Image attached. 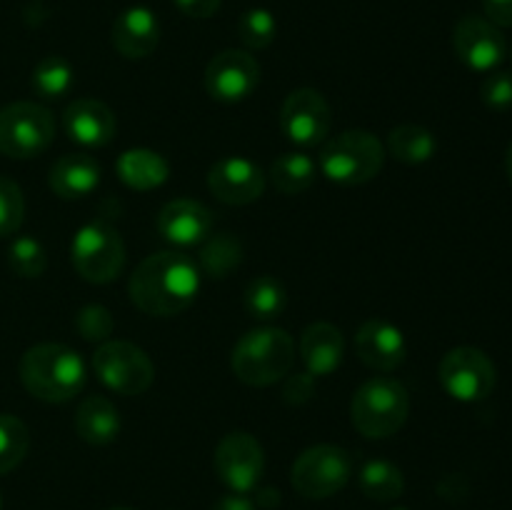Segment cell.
Masks as SVG:
<instances>
[{"label":"cell","instance_id":"cell-1","mask_svg":"<svg viewBox=\"0 0 512 510\" xmlns=\"http://www.w3.org/2000/svg\"><path fill=\"white\" fill-rule=\"evenodd\" d=\"M200 290V268L178 250L148 255L130 275V300L148 315H175L188 308Z\"/></svg>","mask_w":512,"mask_h":510},{"label":"cell","instance_id":"cell-2","mask_svg":"<svg viewBox=\"0 0 512 510\" xmlns=\"http://www.w3.org/2000/svg\"><path fill=\"white\" fill-rule=\"evenodd\" d=\"M20 383L33 398L45 403H65L85 388L83 358L63 343H40L23 353L18 363Z\"/></svg>","mask_w":512,"mask_h":510},{"label":"cell","instance_id":"cell-3","mask_svg":"<svg viewBox=\"0 0 512 510\" xmlns=\"http://www.w3.org/2000/svg\"><path fill=\"white\" fill-rule=\"evenodd\" d=\"M295 363V343L288 330L263 325V328L248 330L235 343L230 365L240 383L253 388H268L290 375Z\"/></svg>","mask_w":512,"mask_h":510},{"label":"cell","instance_id":"cell-4","mask_svg":"<svg viewBox=\"0 0 512 510\" xmlns=\"http://www.w3.org/2000/svg\"><path fill=\"white\" fill-rule=\"evenodd\" d=\"M410 413V395L400 380L378 375L360 385L350 403L355 430L370 440H383L398 433Z\"/></svg>","mask_w":512,"mask_h":510},{"label":"cell","instance_id":"cell-5","mask_svg":"<svg viewBox=\"0 0 512 510\" xmlns=\"http://www.w3.org/2000/svg\"><path fill=\"white\" fill-rule=\"evenodd\" d=\"M385 145L368 130H345L325 140L318 153V168L333 183L363 185L383 170Z\"/></svg>","mask_w":512,"mask_h":510},{"label":"cell","instance_id":"cell-6","mask_svg":"<svg viewBox=\"0 0 512 510\" xmlns=\"http://www.w3.org/2000/svg\"><path fill=\"white\" fill-rule=\"evenodd\" d=\"M70 260L80 278L88 283H113L125 268L123 238L108 220H90L73 235Z\"/></svg>","mask_w":512,"mask_h":510},{"label":"cell","instance_id":"cell-7","mask_svg":"<svg viewBox=\"0 0 512 510\" xmlns=\"http://www.w3.org/2000/svg\"><path fill=\"white\" fill-rule=\"evenodd\" d=\"M55 138V120L45 105L20 100L0 110V153L15 160L38 158Z\"/></svg>","mask_w":512,"mask_h":510},{"label":"cell","instance_id":"cell-8","mask_svg":"<svg viewBox=\"0 0 512 510\" xmlns=\"http://www.w3.org/2000/svg\"><path fill=\"white\" fill-rule=\"evenodd\" d=\"M353 475V458L340 445H313L293 463V488L308 500H323L340 493Z\"/></svg>","mask_w":512,"mask_h":510},{"label":"cell","instance_id":"cell-9","mask_svg":"<svg viewBox=\"0 0 512 510\" xmlns=\"http://www.w3.org/2000/svg\"><path fill=\"white\" fill-rule=\"evenodd\" d=\"M93 370L100 383L120 395H140L155 378L153 360L128 340H105L93 355Z\"/></svg>","mask_w":512,"mask_h":510},{"label":"cell","instance_id":"cell-10","mask_svg":"<svg viewBox=\"0 0 512 510\" xmlns=\"http://www.w3.org/2000/svg\"><path fill=\"white\" fill-rule=\"evenodd\" d=\"M440 383L445 393L453 395L460 403H478L493 393L498 383V370L488 353L473 345H460L440 360Z\"/></svg>","mask_w":512,"mask_h":510},{"label":"cell","instance_id":"cell-11","mask_svg":"<svg viewBox=\"0 0 512 510\" xmlns=\"http://www.w3.org/2000/svg\"><path fill=\"white\" fill-rule=\"evenodd\" d=\"M333 113L328 100L315 88H298L285 98L280 108V128L290 143L300 148L323 145L330 135Z\"/></svg>","mask_w":512,"mask_h":510},{"label":"cell","instance_id":"cell-12","mask_svg":"<svg viewBox=\"0 0 512 510\" xmlns=\"http://www.w3.org/2000/svg\"><path fill=\"white\" fill-rule=\"evenodd\" d=\"M265 470L263 445L245 430L228 433L215 448V473L225 488L248 495L258 488Z\"/></svg>","mask_w":512,"mask_h":510},{"label":"cell","instance_id":"cell-13","mask_svg":"<svg viewBox=\"0 0 512 510\" xmlns=\"http://www.w3.org/2000/svg\"><path fill=\"white\" fill-rule=\"evenodd\" d=\"M453 48L460 63L478 73H493L508 55L505 35L495 23L480 15H465L453 30Z\"/></svg>","mask_w":512,"mask_h":510},{"label":"cell","instance_id":"cell-14","mask_svg":"<svg viewBox=\"0 0 512 510\" xmlns=\"http://www.w3.org/2000/svg\"><path fill=\"white\" fill-rule=\"evenodd\" d=\"M260 83V65L248 50H223L205 68V90L220 103H240Z\"/></svg>","mask_w":512,"mask_h":510},{"label":"cell","instance_id":"cell-15","mask_svg":"<svg viewBox=\"0 0 512 510\" xmlns=\"http://www.w3.org/2000/svg\"><path fill=\"white\" fill-rule=\"evenodd\" d=\"M355 350L370 370L393 373L395 368L405 363L408 343H405V335L398 325L383 318H370L360 325L358 335H355Z\"/></svg>","mask_w":512,"mask_h":510},{"label":"cell","instance_id":"cell-16","mask_svg":"<svg viewBox=\"0 0 512 510\" xmlns=\"http://www.w3.org/2000/svg\"><path fill=\"white\" fill-rule=\"evenodd\" d=\"M208 188L220 203L248 205L263 195L265 173L248 158H223L210 168Z\"/></svg>","mask_w":512,"mask_h":510},{"label":"cell","instance_id":"cell-17","mask_svg":"<svg viewBox=\"0 0 512 510\" xmlns=\"http://www.w3.org/2000/svg\"><path fill=\"white\" fill-rule=\"evenodd\" d=\"M158 233L175 248H190L213 235V213L198 200H170L158 213Z\"/></svg>","mask_w":512,"mask_h":510},{"label":"cell","instance_id":"cell-18","mask_svg":"<svg viewBox=\"0 0 512 510\" xmlns=\"http://www.w3.org/2000/svg\"><path fill=\"white\" fill-rule=\"evenodd\" d=\"M65 133L70 140L85 145V148H103L115 138V113L95 98H78L65 108L63 113Z\"/></svg>","mask_w":512,"mask_h":510},{"label":"cell","instance_id":"cell-19","mask_svg":"<svg viewBox=\"0 0 512 510\" xmlns=\"http://www.w3.org/2000/svg\"><path fill=\"white\" fill-rule=\"evenodd\" d=\"M110 40L123 58H148L160 43V23L153 10L145 5H133L115 18Z\"/></svg>","mask_w":512,"mask_h":510},{"label":"cell","instance_id":"cell-20","mask_svg":"<svg viewBox=\"0 0 512 510\" xmlns=\"http://www.w3.org/2000/svg\"><path fill=\"white\" fill-rule=\"evenodd\" d=\"M345 340L343 333L333 323H313L303 330L300 338V358H303L305 370L313 378L335 373L343 363Z\"/></svg>","mask_w":512,"mask_h":510},{"label":"cell","instance_id":"cell-21","mask_svg":"<svg viewBox=\"0 0 512 510\" xmlns=\"http://www.w3.org/2000/svg\"><path fill=\"white\" fill-rule=\"evenodd\" d=\"M50 190L65 200L85 198L100 183V165L88 153H68L50 168Z\"/></svg>","mask_w":512,"mask_h":510},{"label":"cell","instance_id":"cell-22","mask_svg":"<svg viewBox=\"0 0 512 510\" xmlns=\"http://www.w3.org/2000/svg\"><path fill=\"white\" fill-rule=\"evenodd\" d=\"M75 433L90 445H108L120 433V413L105 395H88L75 410Z\"/></svg>","mask_w":512,"mask_h":510},{"label":"cell","instance_id":"cell-23","mask_svg":"<svg viewBox=\"0 0 512 510\" xmlns=\"http://www.w3.org/2000/svg\"><path fill=\"white\" fill-rule=\"evenodd\" d=\"M118 175L128 188L133 190H153L168 180V160L160 153L148 148L125 150L118 158Z\"/></svg>","mask_w":512,"mask_h":510},{"label":"cell","instance_id":"cell-24","mask_svg":"<svg viewBox=\"0 0 512 510\" xmlns=\"http://www.w3.org/2000/svg\"><path fill=\"white\" fill-rule=\"evenodd\" d=\"M385 150L400 163L420 165L433 158L438 143H435V135L423 125H398L390 130Z\"/></svg>","mask_w":512,"mask_h":510},{"label":"cell","instance_id":"cell-25","mask_svg":"<svg viewBox=\"0 0 512 510\" xmlns=\"http://www.w3.org/2000/svg\"><path fill=\"white\" fill-rule=\"evenodd\" d=\"M318 163L305 153H283L270 165V180L285 195H298L313 185Z\"/></svg>","mask_w":512,"mask_h":510},{"label":"cell","instance_id":"cell-26","mask_svg":"<svg viewBox=\"0 0 512 510\" xmlns=\"http://www.w3.org/2000/svg\"><path fill=\"white\" fill-rule=\"evenodd\" d=\"M243 303L245 310L255 320H275L283 315L285 305H288V293H285L283 283L278 278H273V275H260V278L248 283Z\"/></svg>","mask_w":512,"mask_h":510},{"label":"cell","instance_id":"cell-27","mask_svg":"<svg viewBox=\"0 0 512 510\" xmlns=\"http://www.w3.org/2000/svg\"><path fill=\"white\" fill-rule=\"evenodd\" d=\"M358 483L360 490L370 500H378V503H390V500L400 498L405 488V478L400 473V468L388 463V460H368L360 468Z\"/></svg>","mask_w":512,"mask_h":510},{"label":"cell","instance_id":"cell-28","mask_svg":"<svg viewBox=\"0 0 512 510\" xmlns=\"http://www.w3.org/2000/svg\"><path fill=\"white\" fill-rule=\"evenodd\" d=\"M73 65L63 58V55H48L40 60L30 78V88L38 98L43 100H60L63 95L70 93L73 88Z\"/></svg>","mask_w":512,"mask_h":510},{"label":"cell","instance_id":"cell-29","mask_svg":"<svg viewBox=\"0 0 512 510\" xmlns=\"http://www.w3.org/2000/svg\"><path fill=\"white\" fill-rule=\"evenodd\" d=\"M203 250H200V268L210 275V278H228L240 263H243V245L235 235L218 233L203 240Z\"/></svg>","mask_w":512,"mask_h":510},{"label":"cell","instance_id":"cell-30","mask_svg":"<svg viewBox=\"0 0 512 510\" xmlns=\"http://www.w3.org/2000/svg\"><path fill=\"white\" fill-rule=\"evenodd\" d=\"M30 448L28 425L10 413H0V475L23 463Z\"/></svg>","mask_w":512,"mask_h":510},{"label":"cell","instance_id":"cell-31","mask_svg":"<svg viewBox=\"0 0 512 510\" xmlns=\"http://www.w3.org/2000/svg\"><path fill=\"white\" fill-rule=\"evenodd\" d=\"M8 265L20 278H40L48 268V253H45L40 240L23 235V238H15L10 243Z\"/></svg>","mask_w":512,"mask_h":510},{"label":"cell","instance_id":"cell-32","mask_svg":"<svg viewBox=\"0 0 512 510\" xmlns=\"http://www.w3.org/2000/svg\"><path fill=\"white\" fill-rule=\"evenodd\" d=\"M275 33H278V23H275V15L268 8L245 10L238 23L240 43L250 50L268 48L275 40Z\"/></svg>","mask_w":512,"mask_h":510},{"label":"cell","instance_id":"cell-33","mask_svg":"<svg viewBox=\"0 0 512 510\" xmlns=\"http://www.w3.org/2000/svg\"><path fill=\"white\" fill-rule=\"evenodd\" d=\"M25 218V198L13 178L0 175V238L18 233Z\"/></svg>","mask_w":512,"mask_h":510},{"label":"cell","instance_id":"cell-34","mask_svg":"<svg viewBox=\"0 0 512 510\" xmlns=\"http://www.w3.org/2000/svg\"><path fill=\"white\" fill-rule=\"evenodd\" d=\"M75 328L88 343H105L115 330L113 313L103 305H85L75 315Z\"/></svg>","mask_w":512,"mask_h":510},{"label":"cell","instance_id":"cell-35","mask_svg":"<svg viewBox=\"0 0 512 510\" xmlns=\"http://www.w3.org/2000/svg\"><path fill=\"white\" fill-rule=\"evenodd\" d=\"M483 103L493 110L512 108V73L508 70H493L480 85Z\"/></svg>","mask_w":512,"mask_h":510},{"label":"cell","instance_id":"cell-36","mask_svg":"<svg viewBox=\"0 0 512 510\" xmlns=\"http://www.w3.org/2000/svg\"><path fill=\"white\" fill-rule=\"evenodd\" d=\"M283 395H285V400L293 405L308 403V400L315 395V378L308 373V370L290 375V378L285 380Z\"/></svg>","mask_w":512,"mask_h":510},{"label":"cell","instance_id":"cell-37","mask_svg":"<svg viewBox=\"0 0 512 510\" xmlns=\"http://www.w3.org/2000/svg\"><path fill=\"white\" fill-rule=\"evenodd\" d=\"M173 3L178 5L180 13H185L188 18L205 20V18H213V15L218 13L223 0H173Z\"/></svg>","mask_w":512,"mask_h":510},{"label":"cell","instance_id":"cell-38","mask_svg":"<svg viewBox=\"0 0 512 510\" xmlns=\"http://www.w3.org/2000/svg\"><path fill=\"white\" fill-rule=\"evenodd\" d=\"M485 15L498 28H512V0H483Z\"/></svg>","mask_w":512,"mask_h":510},{"label":"cell","instance_id":"cell-39","mask_svg":"<svg viewBox=\"0 0 512 510\" xmlns=\"http://www.w3.org/2000/svg\"><path fill=\"white\" fill-rule=\"evenodd\" d=\"M213 510H255V503L243 493H230L215 503Z\"/></svg>","mask_w":512,"mask_h":510},{"label":"cell","instance_id":"cell-40","mask_svg":"<svg viewBox=\"0 0 512 510\" xmlns=\"http://www.w3.org/2000/svg\"><path fill=\"white\" fill-rule=\"evenodd\" d=\"M505 170H508V178H510V183H512V143H510V148H508V155H505Z\"/></svg>","mask_w":512,"mask_h":510},{"label":"cell","instance_id":"cell-41","mask_svg":"<svg viewBox=\"0 0 512 510\" xmlns=\"http://www.w3.org/2000/svg\"><path fill=\"white\" fill-rule=\"evenodd\" d=\"M110 510H135V508H110Z\"/></svg>","mask_w":512,"mask_h":510},{"label":"cell","instance_id":"cell-42","mask_svg":"<svg viewBox=\"0 0 512 510\" xmlns=\"http://www.w3.org/2000/svg\"><path fill=\"white\" fill-rule=\"evenodd\" d=\"M0 508H3V495H0Z\"/></svg>","mask_w":512,"mask_h":510}]
</instances>
